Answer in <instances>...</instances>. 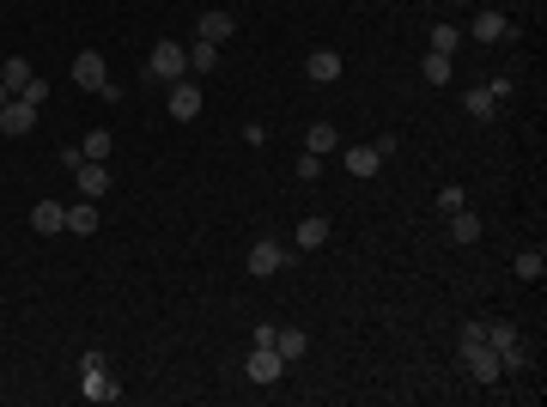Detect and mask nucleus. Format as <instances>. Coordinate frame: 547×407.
<instances>
[{
    "mask_svg": "<svg viewBox=\"0 0 547 407\" xmlns=\"http://www.w3.org/2000/svg\"><path fill=\"white\" fill-rule=\"evenodd\" d=\"M232 31H238V19H232L225 6H207L201 19H195V37H201V43H232Z\"/></svg>",
    "mask_w": 547,
    "mask_h": 407,
    "instance_id": "nucleus-8",
    "label": "nucleus"
},
{
    "mask_svg": "<svg viewBox=\"0 0 547 407\" xmlns=\"http://www.w3.org/2000/svg\"><path fill=\"white\" fill-rule=\"evenodd\" d=\"M292 243H298V249H322V243H329V219H322V213H316V219H305V225L292 232Z\"/></svg>",
    "mask_w": 547,
    "mask_h": 407,
    "instance_id": "nucleus-20",
    "label": "nucleus"
},
{
    "mask_svg": "<svg viewBox=\"0 0 547 407\" xmlns=\"http://www.w3.org/2000/svg\"><path fill=\"white\" fill-rule=\"evenodd\" d=\"M305 73L316 79V85H335V79H341V49H310Z\"/></svg>",
    "mask_w": 547,
    "mask_h": 407,
    "instance_id": "nucleus-11",
    "label": "nucleus"
},
{
    "mask_svg": "<svg viewBox=\"0 0 547 407\" xmlns=\"http://www.w3.org/2000/svg\"><path fill=\"white\" fill-rule=\"evenodd\" d=\"M73 85H86V92H103V85H110V68H103L98 49H79V55H73Z\"/></svg>",
    "mask_w": 547,
    "mask_h": 407,
    "instance_id": "nucleus-7",
    "label": "nucleus"
},
{
    "mask_svg": "<svg viewBox=\"0 0 547 407\" xmlns=\"http://www.w3.org/2000/svg\"><path fill=\"white\" fill-rule=\"evenodd\" d=\"M341 165H347V176H377V170H383V140H371V146H347Z\"/></svg>",
    "mask_w": 547,
    "mask_h": 407,
    "instance_id": "nucleus-10",
    "label": "nucleus"
},
{
    "mask_svg": "<svg viewBox=\"0 0 547 407\" xmlns=\"http://www.w3.org/2000/svg\"><path fill=\"white\" fill-rule=\"evenodd\" d=\"M165 103H171L176 122H195V116H201V85L183 73V79H171V85H165Z\"/></svg>",
    "mask_w": 547,
    "mask_h": 407,
    "instance_id": "nucleus-3",
    "label": "nucleus"
},
{
    "mask_svg": "<svg viewBox=\"0 0 547 407\" xmlns=\"http://www.w3.org/2000/svg\"><path fill=\"white\" fill-rule=\"evenodd\" d=\"M420 73H426V85H450V79H456V61H450V55H438V49H426Z\"/></svg>",
    "mask_w": 547,
    "mask_h": 407,
    "instance_id": "nucleus-18",
    "label": "nucleus"
},
{
    "mask_svg": "<svg viewBox=\"0 0 547 407\" xmlns=\"http://www.w3.org/2000/svg\"><path fill=\"white\" fill-rule=\"evenodd\" d=\"M31 128H37V103H25V98L0 103V134H6V140H25Z\"/></svg>",
    "mask_w": 547,
    "mask_h": 407,
    "instance_id": "nucleus-4",
    "label": "nucleus"
},
{
    "mask_svg": "<svg viewBox=\"0 0 547 407\" xmlns=\"http://www.w3.org/2000/svg\"><path fill=\"white\" fill-rule=\"evenodd\" d=\"M189 68H195V79H201V73H213V68H219V43H201V37H195V49H189Z\"/></svg>",
    "mask_w": 547,
    "mask_h": 407,
    "instance_id": "nucleus-24",
    "label": "nucleus"
},
{
    "mask_svg": "<svg viewBox=\"0 0 547 407\" xmlns=\"http://www.w3.org/2000/svg\"><path fill=\"white\" fill-rule=\"evenodd\" d=\"M456 353H462V371L475 377V383H486V389H493V383L505 377V365H499V353H493V346H486V335H480V322H469V329H462V340H456Z\"/></svg>",
    "mask_w": 547,
    "mask_h": 407,
    "instance_id": "nucleus-1",
    "label": "nucleus"
},
{
    "mask_svg": "<svg viewBox=\"0 0 547 407\" xmlns=\"http://www.w3.org/2000/svg\"><path fill=\"white\" fill-rule=\"evenodd\" d=\"M73 189H79L86 201H98V195H110V170H103V165H92V159H86V165L73 170Z\"/></svg>",
    "mask_w": 547,
    "mask_h": 407,
    "instance_id": "nucleus-13",
    "label": "nucleus"
},
{
    "mask_svg": "<svg viewBox=\"0 0 547 407\" xmlns=\"http://www.w3.org/2000/svg\"><path fill=\"white\" fill-rule=\"evenodd\" d=\"M469 116H475V122H493V116H499V98H493L486 85H480V92H469Z\"/></svg>",
    "mask_w": 547,
    "mask_h": 407,
    "instance_id": "nucleus-25",
    "label": "nucleus"
},
{
    "mask_svg": "<svg viewBox=\"0 0 547 407\" xmlns=\"http://www.w3.org/2000/svg\"><path fill=\"white\" fill-rule=\"evenodd\" d=\"M31 232H43V238L68 232V207H61V201H37L31 207Z\"/></svg>",
    "mask_w": 547,
    "mask_h": 407,
    "instance_id": "nucleus-12",
    "label": "nucleus"
},
{
    "mask_svg": "<svg viewBox=\"0 0 547 407\" xmlns=\"http://www.w3.org/2000/svg\"><path fill=\"white\" fill-rule=\"evenodd\" d=\"M6 98H12V92H6V85H0V103H6Z\"/></svg>",
    "mask_w": 547,
    "mask_h": 407,
    "instance_id": "nucleus-31",
    "label": "nucleus"
},
{
    "mask_svg": "<svg viewBox=\"0 0 547 407\" xmlns=\"http://www.w3.org/2000/svg\"><path fill=\"white\" fill-rule=\"evenodd\" d=\"M542 273H547L542 249H523V256H517V280H542Z\"/></svg>",
    "mask_w": 547,
    "mask_h": 407,
    "instance_id": "nucleus-26",
    "label": "nucleus"
},
{
    "mask_svg": "<svg viewBox=\"0 0 547 407\" xmlns=\"http://www.w3.org/2000/svg\"><path fill=\"white\" fill-rule=\"evenodd\" d=\"M19 98H25V103H37V110H43V103H49V79H31V85H25Z\"/></svg>",
    "mask_w": 547,
    "mask_h": 407,
    "instance_id": "nucleus-29",
    "label": "nucleus"
},
{
    "mask_svg": "<svg viewBox=\"0 0 547 407\" xmlns=\"http://www.w3.org/2000/svg\"><path fill=\"white\" fill-rule=\"evenodd\" d=\"M79 152H86V159H92V165H103V159H110V152H116V140H110V128H92V134L79 140Z\"/></svg>",
    "mask_w": 547,
    "mask_h": 407,
    "instance_id": "nucleus-23",
    "label": "nucleus"
},
{
    "mask_svg": "<svg viewBox=\"0 0 547 407\" xmlns=\"http://www.w3.org/2000/svg\"><path fill=\"white\" fill-rule=\"evenodd\" d=\"M146 73H152V79H165V85H171V79H183V73H189V49H183V43H152Z\"/></svg>",
    "mask_w": 547,
    "mask_h": 407,
    "instance_id": "nucleus-2",
    "label": "nucleus"
},
{
    "mask_svg": "<svg viewBox=\"0 0 547 407\" xmlns=\"http://www.w3.org/2000/svg\"><path fill=\"white\" fill-rule=\"evenodd\" d=\"M305 152H316V159H329V152H341V134H335L329 122H310V134H305Z\"/></svg>",
    "mask_w": 547,
    "mask_h": 407,
    "instance_id": "nucleus-17",
    "label": "nucleus"
},
{
    "mask_svg": "<svg viewBox=\"0 0 547 407\" xmlns=\"http://www.w3.org/2000/svg\"><path fill=\"white\" fill-rule=\"evenodd\" d=\"M469 31H475V43H511V19L486 6V12H480V19L469 25Z\"/></svg>",
    "mask_w": 547,
    "mask_h": 407,
    "instance_id": "nucleus-14",
    "label": "nucleus"
},
{
    "mask_svg": "<svg viewBox=\"0 0 547 407\" xmlns=\"http://www.w3.org/2000/svg\"><path fill=\"white\" fill-rule=\"evenodd\" d=\"M456 207H469V195H462V189H456V183H450V189H438V213H456Z\"/></svg>",
    "mask_w": 547,
    "mask_h": 407,
    "instance_id": "nucleus-28",
    "label": "nucleus"
},
{
    "mask_svg": "<svg viewBox=\"0 0 547 407\" xmlns=\"http://www.w3.org/2000/svg\"><path fill=\"white\" fill-rule=\"evenodd\" d=\"M456 43H462V31H456V25H438V31H432V49H438V55H450Z\"/></svg>",
    "mask_w": 547,
    "mask_h": 407,
    "instance_id": "nucleus-27",
    "label": "nucleus"
},
{
    "mask_svg": "<svg viewBox=\"0 0 547 407\" xmlns=\"http://www.w3.org/2000/svg\"><path fill=\"white\" fill-rule=\"evenodd\" d=\"M243 377H249V383H280V377H286V359H280L274 346H249V359H243Z\"/></svg>",
    "mask_w": 547,
    "mask_h": 407,
    "instance_id": "nucleus-6",
    "label": "nucleus"
},
{
    "mask_svg": "<svg viewBox=\"0 0 547 407\" xmlns=\"http://www.w3.org/2000/svg\"><path fill=\"white\" fill-rule=\"evenodd\" d=\"M274 353L286 359V365H298L310 353V335H298V329H274Z\"/></svg>",
    "mask_w": 547,
    "mask_h": 407,
    "instance_id": "nucleus-15",
    "label": "nucleus"
},
{
    "mask_svg": "<svg viewBox=\"0 0 547 407\" xmlns=\"http://www.w3.org/2000/svg\"><path fill=\"white\" fill-rule=\"evenodd\" d=\"M280 262H286V249H280L274 238H256V243H249V262H243V268L256 273V280H268V273H280Z\"/></svg>",
    "mask_w": 547,
    "mask_h": 407,
    "instance_id": "nucleus-9",
    "label": "nucleus"
},
{
    "mask_svg": "<svg viewBox=\"0 0 547 407\" xmlns=\"http://www.w3.org/2000/svg\"><path fill=\"white\" fill-rule=\"evenodd\" d=\"M37 79V68L31 61H25V55H12V61H6V68H0V85H6V92H12V98H19V92H25V85H31Z\"/></svg>",
    "mask_w": 547,
    "mask_h": 407,
    "instance_id": "nucleus-16",
    "label": "nucleus"
},
{
    "mask_svg": "<svg viewBox=\"0 0 547 407\" xmlns=\"http://www.w3.org/2000/svg\"><path fill=\"white\" fill-rule=\"evenodd\" d=\"M79 395L86 402H122V383L110 377V365H86L79 371Z\"/></svg>",
    "mask_w": 547,
    "mask_h": 407,
    "instance_id": "nucleus-5",
    "label": "nucleus"
},
{
    "mask_svg": "<svg viewBox=\"0 0 547 407\" xmlns=\"http://www.w3.org/2000/svg\"><path fill=\"white\" fill-rule=\"evenodd\" d=\"M480 335H486V346H493V353H499V359H505V353H511V346H523V335H517L511 322H493V329H480Z\"/></svg>",
    "mask_w": 547,
    "mask_h": 407,
    "instance_id": "nucleus-22",
    "label": "nucleus"
},
{
    "mask_svg": "<svg viewBox=\"0 0 547 407\" xmlns=\"http://www.w3.org/2000/svg\"><path fill=\"white\" fill-rule=\"evenodd\" d=\"M450 238H456V243H480V219L469 213V207H456V213H450Z\"/></svg>",
    "mask_w": 547,
    "mask_h": 407,
    "instance_id": "nucleus-21",
    "label": "nucleus"
},
{
    "mask_svg": "<svg viewBox=\"0 0 547 407\" xmlns=\"http://www.w3.org/2000/svg\"><path fill=\"white\" fill-rule=\"evenodd\" d=\"M316 176H322V159L305 152V159H298V183H316Z\"/></svg>",
    "mask_w": 547,
    "mask_h": 407,
    "instance_id": "nucleus-30",
    "label": "nucleus"
},
{
    "mask_svg": "<svg viewBox=\"0 0 547 407\" xmlns=\"http://www.w3.org/2000/svg\"><path fill=\"white\" fill-rule=\"evenodd\" d=\"M68 232H73V238H92V232H98V201L68 207Z\"/></svg>",
    "mask_w": 547,
    "mask_h": 407,
    "instance_id": "nucleus-19",
    "label": "nucleus"
}]
</instances>
